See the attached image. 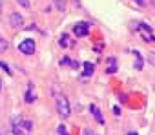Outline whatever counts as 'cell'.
Segmentation results:
<instances>
[{"label":"cell","instance_id":"cell-1","mask_svg":"<svg viewBox=\"0 0 155 135\" xmlns=\"http://www.w3.org/2000/svg\"><path fill=\"white\" fill-rule=\"evenodd\" d=\"M31 126H33L31 120H26L18 115H13V119H11V128H13V133H17V135H20L24 131H29Z\"/></svg>","mask_w":155,"mask_h":135},{"label":"cell","instance_id":"cell-2","mask_svg":"<svg viewBox=\"0 0 155 135\" xmlns=\"http://www.w3.org/2000/svg\"><path fill=\"white\" fill-rule=\"evenodd\" d=\"M57 111H58V115H60L62 119H68V117H69V113H71L69 100H68L66 97H62V95H58V97H57Z\"/></svg>","mask_w":155,"mask_h":135},{"label":"cell","instance_id":"cell-3","mask_svg":"<svg viewBox=\"0 0 155 135\" xmlns=\"http://www.w3.org/2000/svg\"><path fill=\"white\" fill-rule=\"evenodd\" d=\"M137 31H139V35H140V38H142L144 42H155L153 29H151L146 22H140V24L137 26Z\"/></svg>","mask_w":155,"mask_h":135},{"label":"cell","instance_id":"cell-4","mask_svg":"<svg viewBox=\"0 0 155 135\" xmlns=\"http://www.w3.org/2000/svg\"><path fill=\"white\" fill-rule=\"evenodd\" d=\"M18 51L24 53V55H33V53H35V40H31V38L22 40V42L18 44Z\"/></svg>","mask_w":155,"mask_h":135},{"label":"cell","instance_id":"cell-5","mask_svg":"<svg viewBox=\"0 0 155 135\" xmlns=\"http://www.w3.org/2000/svg\"><path fill=\"white\" fill-rule=\"evenodd\" d=\"M73 33H75L77 37H86V35L90 33V24H88V22H77V24L73 26Z\"/></svg>","mask_w":155,"mask_h":135},{"label":"cell","instance_id":"cell-6","mask_svg":"<svg viewBox=\"0 0 155 135\" xmlns=\"http://www.w3.org/2000/svg\"><path fill=\"white\" fill-rule=\"evenodd\" d=\"M9 24H11L13 28H20V26L24 24V17H22L20 13H11V15H9Z\"/></svg>","mask_w":155,"mask_h":135},{"label":"cell","instance_id":"cell-7","mask_svg":"<svg viewBox=\"0 0 155 135\" xmlns=\"http://www.w3.org/2000/svg\"><path fill=\"white\" fill-rule=\"evenodd\" d=\"M24 100H26L28 104H31V102L35 100V97H33V82H28V90H26V93H24Z\"/></svg>","mask_w":155,"mask_h":135},{"label":"cell","instance_id":"cell-8","mask_svg":"<svg viewBox=\"0 0 155 135\" xmlns=\"http://www.w3.org/2000/svg\"><path fill=\"white\" fill-rule=\"evenodd\" d=\"M90 111H91V115H93V117H95V119H97L101 124L104 122V119H102V113H101V110H99L95 104H91V106H90Z\"/></svg>","mask_w":155,"mask_h":135},{"label":"cell","instance_id":"cell-9","mask_svg":"<svg viewBox=\"0 0 155 135\" xmlns=\"http://www.w3.org/2000/svg\"><path fill=\"white\" fill-rule=\"evenodd\" d=\"M82 70H84V75L90 77V75L93 73V70H95V66H93L91 62H84V64H82Z\"/></svg>","mask_w":155,"mask_h":135},{"label":"cell","instance_id":"cell-10","mask_svg":"<svg viewBox=\"0 0 155 135\" xmlns=\"http://www.w3.org/2000/svg\"><path fill=\"white\" fill-rule=\"evenodd\" d=\"M58 44L62 46V48H66V46H71V38H69V35H60V38H58Z\"/></svg>","mask_w":155,"mask_h":135},{"label":"cell","instance_id":"cell-11","mask_svg":"<svg viewBox=\"0 0 155 135\" xmlns=\"http://www.w3.org/2000/svg\"><path fill=\"white\" fill-rule=\"evenodd\" d=\"M133 55H135V70H142V57H140V53L133 51Z\"/></svg>","mask_w":155,"mask_h":135},{"label":"cell","instance_id":"cell-12","mask_svg":"<svg viewBox=\"0 0 155 135\" xmlns=\"http://www.w3.org/2000/svg\"><path fill=\"white\" fill-rule=\"evenodd\" d=\"M8 48H9V42L6 38H0V53H4Z\"/></svg>","mask_w":155,"mask_h":135},{"label":"cell","instance_id":"cell-13","mask_svg":"<svg viewBox=\"0 0 155 135\" xmlns=\"http://www.w3.org/2000/svg\"><path fill=\"white\" fill-rule=\"evenodd\" d=\"M57 131H58V135H69V131H68V128H66L64 124H60V126L57 128Z\"/></svg>","mask_w":155,"mask_h":135},{"label":"cell","instance_id":"cell-14","mask_svg":"<svg viewBox=\"0 0 155 135\" xmlns=\"http://www.w3.org/2000/svg\"><path fill=\"white\" fill-rule=\"evenodd\" d=\"M0 68H2V70H6V71H8V75H11V68H9L6 62H0Z\"/></svg>","mask_w":155,"mask_h":135},{"label":"cell","instance_id":"cell-15","mask_svg":"<svg viewBox=\"0 0 155 135\" xmlns=\"http://www.w3.org/2000/svg\"><path fill=\"white\" fill-rule=\"evenodd\" d=\"M148 60H150V64L155 66V53H148Z\"/></svg>","mask_w":155,"mask_h":135},{"label":"cell","instance_id":"cell-16","mask_svg":"<svg viewBox=\"0 0 155 135\" xmlns=\"http://www.w3.org/2000/svg\"><path fill=\"white\" fill-rule=\"evenodd\" d=\"M17 2L20 6H24V8H29V0H17Z\"/></svg>","mask_w":155,"mask_h":135},{"label":"cell","instance_id":"cell-17","mask_svg":"<svg viewBox=\"0 0 155 135\" xmlns=\"http://www.w3.org/2000/svg\"><path fill=\"white\" fill-rule=\"evenodd\" d=\"M113 113L119 115V113H120V108H119V106H113Z\"/></svg>","mask_w":155,"mask_h":135},{"label":"cell","instance_id":"cell-18","mask_svg":"<svg viewBox=\"0 0 155 135\" xmlns=\"http://www.w3.org/2000/svg\"><path fill=\"white\" fill-rule=\"evenodd\" d=\"M133 2H137V4H140V6H142V4H144V0H133Z\"/></svg>","mask_w":155,"mask_h":135},{"label":"cell","instance_id":"cell-19","mask_svg":"<svg viewBox=\"0 0 155 135\" xmlns=\"http://www.w3.org/2000/svg\"><path fill=\"white\" fill-rule=\"evenodd\" d=\"M128 135H137V133H135V131H130V133H128Z\"/></svg>","mask_w":155,"mask_h":135},{"label":"cell","instance_id":"cell-20","mask_svg":"<svg viewBox=\"0 0 155 135\" xmlns=\"http://www.w3.org/2000/svg\"><path fill=\"white\" fill-rule=\"evenodd\" d=\"M0 13H2V2H0Z\"/></svg>","mask_w":155,"mask_h":135},{"label":"cell","instance_id":"cell-21","mask_svg":"<svg viewBox=\"0 0 155 135\" xmlns=\"http://www.w3.org/2000/svg\"><path fill=\"white\" fill-rule=\"evenodd\" d=\"M0 90H2V79H0Z\"/></svg>","mask_w":155,"mask_h":135}]
</instances>
